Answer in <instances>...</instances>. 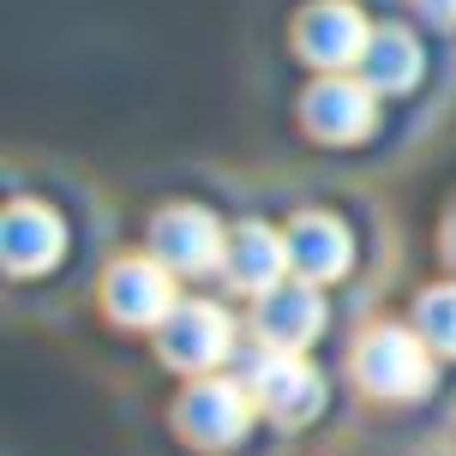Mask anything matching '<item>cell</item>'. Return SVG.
<instances>
[{
	"instance_id": "cell-1",
	"label": "cell",
	"mask_w": 456,
	"mask_h": 456,
	"mask_svg": "<svg viewBox=\"0 0 456 456\" xmlns=\"http://www.w3.org/2000/svg\"><path fill=\"white\" fill-rule=\"evenodd\" d=\"M354 379H361L372 396H390V403H409L433 385V342L420 330H396V324H379L366 330L361 348H354Z\"/></svg>"
},
{
	"instance_id": "cell-2",
	"label": "cell",
	"mask_w": 456,
	"mask_h": 456,
	"mask_svg": "<svg viewBox=\"0 0 456 456\" xmlns=\"http://www.w3.org/2000/svg\"><path fill=\"white\" fill-rule=\"evenodd\" d=\"M300 120L324 144H354L379 120V91L366 78H354V72H324L319 85L300 96Z\"/></svg>"
},
{
	"instance_id": "cell-3",
	"label": "cell",
	"mask_w": 456,
	"mask_h": 456,
	"mask_svg": "<svg viewBox=\"0 0 456 456\" xmlns=\"http://www.w3.org/2000/svg\"><path fill=\"white\" fill-rule=\"evenodd\" d=\"M151 258H162L175 276H205L228 258V234L199 205H168L151 223Z\"/></svg>"
},
{
	"instance_id": "cell-4",
	"label": "cell",
	"mask_w": 456,
	"mask_h": 456,
	"mask_svg": "<svg viewBox=\"0 0 456 456\" xmlns=\"http://www.w3.org/2000/svg\"><path fill=\"white\" fill-rule=\"evenodd\" d=\"M366 43H372V24L348 6V0H313L295 19V48L300 61H313L319 72H348L361 67Z\"/></svg>"
},
{
	"instance_id": "cell-5",
	"label": "cell",
	"mask_w": 456,
	"mask_h": 456,
	"mask_svg": "<svg viewBox=\"0 0 456 456\" xmlns=\"http://www.w3.org/2000/svg\"><path fill=\"white\" fill-rule=\"evenodd\" d=\"M157 348H162V361L181 366V372H210L234 348V324H228V313L216 300H181L157 324Z\"/></svg>"
},
{
	"instance_id": "cell-6",
	"label": "cell",
	"mask_w": 456,
	"mask_h": 456,
	"mask_svg": "<svg viewBox=\"0 0 456 456\" xmlns=\"http://www.w3.org/2000/svg\"><path fill=\"white\" fill-rule=\"evenodd\" d=\"M247 390H252V403L271 414V420H282V427H306L324 409V379L300 361L295 348H271L265 361L252 366Z\"/></svg>"
},
{
	"instance_id": "cell-7",
	"label": "cell",
	"mask_w": 456,
	"mask_h": 456,
	"mask_svg": "<svg viewBox=\"0 0 456 456\" xmlns=\"http://www.w3.org/2000/svg\"><path fill=\"white\" fill-rule=\"evenodd\" d=\"M175 414H181V427H186L192 444L228 451L252 420V390H240L234 379H199V385H186V396H181Z\"/></svg>"
},
{
	"instance_id": "cell-8",
	"label": "cell",
	"mask_w": 456,
	"mask_h": 456,
	"mask_svg": "<svg viewBox=\"0 0 456 456\" xmlns=\"http://www.w3.org/2000/svg\"><path fill=\"white\" fill-rule=\"evenodd\" d=\"M102 300H109V313L120 324H162L181 295H175V271L162 265V258H120L102 282Z\"/></svg>"
},
{
	"instance_id": "cell-9",
	"label": "cell",
	"mask_w": 456,
	"mask_h": 456,
	"mask_svg": "<svg viewBox=\"0 0 456 456\" xmlns=\"http://www.w3.org/2000/svg\"><path fill=\"white\" fill-rule=\"evenodd\" d=\"M324 330V295L306 282V276H282L276 289L258 295V337L271 348H306V342Z\"/></svg>"
},
{
	"instance_id": "cell-10",
	"label": "cell",
	"mask_w": 456,
	"mask_h": 456,
	"mask_svg": "<svg viewBox=\"0 0 456 456\" xmlns=\"http://www.w3.org/2000/svg\"><path fill=\"white\" fill-rule=\"evenodd\" d=\"M348 228L330 216V210H300L289 223V271L306 276V282H330V276L348 271Z\"/></svg>"
},
{
	"instance_id": "cell-11",
	"label": "cell",
	"mask_w": 456,
	"mask_h": 456,
	"mask_svg": "<svg viewBox=\"0 0 456 456\" xmlns=\"http://www.w3.org/2000/svg\"><path fill=\"white\" fill-rule=\"evenodd\" d=\"M61 216L43 205H30V199H19V205L6 210V223H0V252H6V271L12 276H37L48 271L54 258H61Z\"/></svg>"
},
{
	"instance_id": "cell-12",
	"label": "cell",
	"mask_w": 456,
	"mask_h": 456,
	"mask_svg": "<svg viewBox=\"0 0 456 456\" xmlns=\"http://www.w3.org/2000/svg\"><path fill=\"white\" fill-rule=\"evenodd\" d=\"M228 276L240 282V289H276L282 276H289V234H276L265 223H240L228 234Z\"/></svg>"
},
{
	"instance_id": "cell-13",
	"label": "cell",
	"mask_w": 456,
	"mask_h": 456,
	"mask_svg": "<svg viewBox=\"0 0 456 456\" xmlns=\"http://www.w3.org/2000/svg\"><path fill=\"white\" fill-rule=\"evenodd\" d=\"M361 78L372 85L379 96H396V91H409L414 78H420V43H414L403 24H379L372 30V43H366L361 54Z\"/></svg>"
},
{
	"instance_id": "cell-14",
	"label": "cell",
	"mask_w": 456,
	"mask_h": 456,
	"mask_svg": "<svg viewBox=\"0 0 456 456\" xmlns=\"http://www.w3.org/2000/svg\"><path fill=\"white\" fill-rule=\"evenodd\" d=\"M414 330L433 342L438 354H456V282L427 289V295L414 300Z\"/></svg>"
},
{
	"instance_id": "cell-15",
	"label": "cell",
	"mask_w": 456,
	"mask_h": 456,
	"mask_svg": "<svg viewBox=\"0 0 456 456\" xmlns=\"http://www.w3.org/2000/svg\"><path fill=\"white\" fill-rule=\"evenodd\" d=\"M414 6H420L433 24H456V0H414Z\"/></svg>"
},
{
	"instance_id": "cell-16",
	"label": "cell",
	"mask_w": 456,
	"mask_h": 456,
	"mask_svg": "<svg viewBox=\"0 0 456 456\" xmlns=\"http://www.w3.org/2000/svg\"><path fill=\"white\" fill-rule=\"evenodd\" d=\"M444 252L456 258V210H451V223H444Z\"/></svg>"
}]
</instances>
